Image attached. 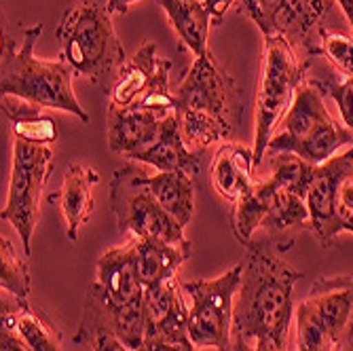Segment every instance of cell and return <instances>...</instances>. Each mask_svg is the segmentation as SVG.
I'll return each mask as SVG.
<instances>
[{"label": "cell", "instance_id": "obj_1", "mask_svg": "<svg viewBox=\"0 0 353 351\" xmlns=\"http://www.w3.org/2000/svg\"><path fill=\"white\" fill-rule=\"evenodd\" d=\"M303 273L279 259V252L259 239L248 245L233 307V337L259 351H288L294 313V285Z\"/></svg>", "mask_w": 353, "mask_h": 351}, {"label": "cell", "instance_id": "obj_2", "mask_svg": "<svg viewBox=\"0 0 353 351\" xmlns=\"http://www.w3.org/2000/svg\"><path fill=\"white\" fill-rule=\"evenodd\" d=\"M55 37L61 43V59L74 74L110 91L127 61L112 26L110 0H77L63 11Z\"/></svg>", "mask_w": 353, "mask_h": 351}, {"label": "cell", "instance_id": "obj_3", "mask_svg": "<svg viewBox=\"0 0 353 351\" xmlns=\"http://www.w3.org/2000/svg\"><path fill=\"white\" fill-rule=\"evenodd\" d=\"M43 34V23L21 30V45L13 37L3 34V61H0V91L19 95L43 108H55L89 123V114L81 106L72 89V68L61 57L41 59L34 45Z\"/></svg>", "mask_w": 353, "mask_h": 351}, {"label": "cell", "instance_id": "obj_4", "mask_svg": "<svg viewBox=\"0 0 353 351\" xmlns=\"http://www.w3.org/2000/svg\"><path fill=\"white\" fill-rule=\"evenodd\" d=\"M324 98L315 81L303 83L279 123L281 132L271 138L267 154L292 152L311 166H322L339 148L353 144V132L328 112Z\"/></svg>", "mask_w": 353, "mask_h": 351}, {"label": "cell", "instance_id": "obj_5", "mask_svg": "<svg viewBox=\"0 0 353 351\" xmlns=\"http://www.w3.org/2000/svg\"><path fill=\"white\" fill-rule=\"evenodd\" d=\"M296 351H349L353 347V275L317 277L294 309Z\"/></svg>", "mask_w": 353, "mask_h": 351}, {"label": "cell", "instance_id": "obj_6", "mask_svg": "<svg viewBox=\"0 0 353 351\" xmlns=\"http://www.w3.org/2000/svg\"><path fill=\"white\" fill-rule=\"evenodd\" d=\"M309 66L311 61L301 57L283 37H265L263 77L259 98H256V136L252 148L256 168L263 163L269 142L285 112L290 110Z\"/></svg>", "mask_w": 353, "mask_h": 351}, {"label": "cell", "instance_id": "obj_7", "mask_svg": "<svg viewBox=\"0 0 353 351\" xmlns=\"http://www.w3.org/2000/svg\"><path fill=\"white\" fill-rule=\"evenodd\" d=\"M144 176V170L127 163L117 170L110 180V210L117 218L119 231L132 233L134 239H154L192 250L184 235V227L159 205Z\"/></svg>", "mask_w": 353, "mask_h": 351}, {"label": "cell", "instance_id": "obj_8", "mask_svg": "<svg viewBox=\"0 0 353 351\" xmlns=\"http://www.w3.org/2000/svg\"><path fill=\"white\" fill-rule=\"evenodd\" d=\"M305 201L311 233L322 248L341 233H353V146L315 168Z\"/></svg>", "mask_w": 353, "mask_h": 351}, {"label": "cell", "instance_id": "obj_9", "mask_svg": "<svg viewBox=\"0 0 353 351\" xmlns=\"http://www.w3.org/2000/svg\"><path fill=\"white\" fill-rule=\"evenodd\" d=\"M53 166L55 159L49 146L30 144L15 138L9 197L0 218H3V222H11L15 227L28 257L32 254V235H34V229L39 225L41 199Z\"/></svg>", "mask_w": 353, "mask_h": 351}, {"label": "cell", "instance_id": "obj_10", "mask_svg": "<svg viewBox=\"0 0 353 351\" xmlns=\"http://www.w3.org/2000/svg\"><path fill=\"white\" fill-rule=\"evenodd\" d=\"M241 281V265H235L216 279H192L182 283L190 299L188 339L201 347L231 351L233 347V307Z\"/></svg>", "mask_w": 353, "mask_h": 351}, {"label": "cell", "instance_id": "obj_11", "mask_svg": "<svg viewBox=\"0 0 353 351\" xmlns=\"http://www.w3.org/2000/svg\"><path fill=\"white\" fill-rule=\"evenodd\" d=\"M237 95L239 89L233 77L220 66L214 53L208 49L203 55L195 57L190 70L174 91L176 114L186 110H201L235 127L239 121Z\"/></svg>", "mask_w": 353, "mask_h": 351}, {"label": "cell", "instance_id": "obj_12", "mask_svg": "<svg viewBox=\"0 0 353 351\" xmlns=\"http://www.w3.org/2000/svg\"><path fill=\"white\" fill-rule=\"evenodd\" d=\"M110 332L130 349L138 351L146 339V315H144V299L138 305L117 307L110 303L106 292L98 281L87 288L81 322L74 334V345H87L95 334Z\"/></svg>", "mask_w": 353, "mask_h": 351}, {"label": "cell", "instance_id": "obj_13", "mask_svg": "<svg viewBox=\"0 0 353 351\" xmlns=\"http://www.w3.org/2000/svg\"><path fill=\"white\" fill-rule=\"evenodd\" d=\"M186 292L178 277L144 290L146 337L157 339H188V305Z\"/></svg>", "mask_w": 353, "mask_h": 351}, {"label": "cell", "instance_id": "obj_14", "mask_svg": "<svg viewBox=\"0 0 353 351\" xmlns=\"http://www.w3.org/2000/svg\"><path fill=\"white\" fill-rule=\"evenodd\" d=\"M330 9V0H281L275 15L273 34L283 37L301 57L313 59L319 55L322 19Z\"/></svg>", "mask_w": 353, "mask_h": 351}, {"label": "cell", "instance_id": "obj_15", "mask_svg": "<svg viewBox=\"0 0 353 351\" xmlns=\"http://www.w3.org/2000/svg\"><path fill=\"white\" fill-rule=\"evenodd\" d=\"M3 328L13 332L28 351H61V330L28 299L3 292Z\"/></svg>", "mask_w": 353, "mask_h": 351}, {"label": "cell", "instance_id": "obj_16", "mask_svg": "<svg viewBox=\"0 0 353 351\" xmlns=\"http://www.w3.org/2000/svg\"><path fill=\"white\" fill-rule=\"evenodd\" d=\"M100 182V176L93 168L72 163L63 172L61 188L49 197V203L57 205L66 225V235L70 241L79 239L81 229L89 222L93 214V188Z\"/></svg>", "mask_w": 353, "mask_h": 351}, {"label": "cell", "instance_id": "obj_17", "mask_svg": "<svg viewBox=\"0 0 353 351\" xmlns=\"http://www.w3.org/2000/svg\"><path fill=\"white\" fill-rule=\"evenodd\" d=\"M98 281L102 290L117 307L138 305L144 299V285L136 269V250L134 241L123 248L106 250L98 261Z\"/></svg>", "mask_w": 353, "mask_h": 351}, {"label": "cell", "instance_id": "obj_18", "mask_svg": "<svg viewBox=\"0 0 353 351\" xmlns=\"http://www.w3.org/2000/svg\"><path fill=\"white\" fill-rule=\"evenodd\" d=\"M163 121L165 119H159L157 114L142 108H108L106 140L110 150L127 159L136 157L159 138Z\"/></svg>", "mask_w": 353, "mask_h": 351}, {"label": "cell", "instance_id": "obj_19", "mask_svg": "<svg viewBox=\"0 0 353 351\" xmlns=\"http://www.w3.org/2000/svg\"><path fill=\"white\" fill-rule=\"evenodd\" d=\"M261 229L265 231L261 239L267 241L271 248H275L279 254L294 248L296 237L305 229L311 231V218L305 197L277 186Z\"/></svg>", "mask_w": 353, "mask_h": 351}, {"label": "cell", "instance_id": "obj_20", "mask_svg": "<svg viewBox=\"0 0 353 351\" xmlns=\"http://www.w3.org/2000/svg\"><path fill=\"white\" fill-rule=\"evenodd\" d=\"M132 161L152 166L157 172H184L188 176H197L201 168L199 154L186 148L176 112L163 121L159 138L146 150L132 157Z\"/></svg>", "mask_w": 353, "mask_h": 351}, {"label": "cell", "instance_id": "obj_21", "mask_svg": "<svg viewBox=\"0 0 353 351\" xmlns=\"http://www.w3.org/2000/svg\"><path fill=\"white\" fill-rule=\"evenodd\" d=\"M254 166V150L241 144L227 142L218 148L212 161V184L216 193L231 203L239 201L254 188L256 180L252 178Z\"/></svg>", "mask_w": 353, "mask_h": 351}, {"label": "cell", "instance_id": "obj_22", "mask_svg": "<svg viewBox=\"0 0 353 351\" xmlns=\"http://www.w3.org/2000/svg\"><path fill=\"white\" fill-rule=\"evenodd\" d=\"M163 57L157 55V47L152 41H146L132 59L125 61L114 85L110 87V108L127 110L138 106V102L146 95L152 85L159 68H161Z\"/></svg>", "mask_w": 353, "mask_h": 351}, {"label": "cell", "instance_id": "obj_23", "mask_svg": "<svg viewBox=\"0 0 353 351\" xmlns=\"http://www.w3.org/2000/svg\"><path fill=\"white\" fill-rule=\"evenodd\" d=\"M136 250V269L138 277L144 288L163 283L172 277H176L178 269L184 261L190 259L192 250L180 248L165 241L154 239H132Z\"/></svg>", "mask_w": 353, "mask_h": 351}, {"label": "cell", "instance_id": "obj_24", "mask_svg": "<svg viewBox=\"0 0 353 351\" xmlns=\"http://www.w3.org/2000/svg\"><path fill=\"white\" fill-rule=\"evenodd\" d=\"M159 5L165 11L180 41L195 53V57L210 49L208 37L212 15L205 9L203 0H159Z\"/></svg>", "mask_w": 353, "mask_h": 351}, {"label": "cell", "instance_id": "obj_25", "mask_svg": "<svg viewBox=\"0 0 353 351\" xmlns=\"http://www.w3.org/2000/svg\"><path fill=\"white\" fill-rule=\"evenodd\" d=\"M144 182L152 197L159 201L168 214H172L180 225H186L192 218L195 210V184L192 176L184 172H159L154 176H144Z\"/></svg>", "mask_w": 353, "mask_h": 351}, {"label": "cell", "instance_id": "obj_26", "mask_svg": "<svg viewBox=\"0 0 353 351\" xmlns=\"http://www.w3.org/2000/svg\"><path fill=\"white\" fill-rule=\"evenodd\" d=\"M275 190H277V184L271 178H267V180L256 182L248 195H243L239 201L233 203L231 229H233V235L237 237V241L243 243L245 248L252 243L256 231L261 229L263 220L271 208Z\"/></svg>", "mask_w": 353, "mask_h": 351}, {"label": "cell", "instance_id": "obj_27", "mask_svg": "<svg viewBox=\"0 0 353 351\" xmlns=\"http://www.w3.org/2000/svg\"><path fill=\"white\" fill-rule=\"evenodd\" d=\"M176 117L180 121L184 142L201 146V148H205L214 142H220V140H227L235 132V127H231L229 123H224L222 119H218L210 112L186 110V112H178Z\"/></svg>", "mask_w": 353, "mask_h": 351}, {"label": "cell", "instance_id": "obj_28", "mask_svg": "<svg viewBox=\"0 0 353 351\" xmlns=\"http://www.w3.org/2000/svg\"><path fill=\"white\" fill-rule=\"evenodd\" d=\"M271 168H273V172L269 178L279 188L290 190V193L301 195V197H307V190H309V184L313 180L317 166L307 163L305 159H301L299 154L279 152L277 157H273Z\"/></svg>", "mask_w": 353, "mask_h": 351}, {"label": "cell", "instance_id": "obj_29", "mask_svg": "<svg viewBox=\"0 0 353 351\" xmlns=\"http://www.w3.org/2000/svg\"><path fill=\"white\" fill-rule=\"evenodd\" d=\"M0 288L17 299H28L32 288L28 265L17 257L11 239L5 233L0 237Z\"/></svg>", "mask_w": 353, "mask_h": 351}, {"label": "cell", "instance_id": "obj_30", "mask_svg": "<svg viewBox=\"0 0 353 351\" xmlns=\"http://www.w3.org/2000/svg\"><path fill=\"white\" fill-rule=\"evenodd\" d=\"M317 37L319 55H324L341 74L353 77V30L351 34H341V32H330L322 26Z\"/></svg>", "mask_w": 353, "mask_h": 351}, {"label": "cell", "instance_id": "obj_31", "mask_svg": "<svg viewBox=\"0 0 353 351\" xmlns=\"http://www.w3.org/2000/svg\"><path fill=\"white\" fill-rule=\"evenodd\" d=\"M13 136L17 140L30 142V144H39V146H49L51 142L57 140V125L53 119L41 114L34 119H28V121H19L13 123Z\"/></svg>", "mask_w": 353, "mask_h": 351}, {"label": "cell", "instance_id": "obj_32", "mask_svg": "<svg viewBox=\"0 0 353 351\" xmlns=\"http://www.w3.org/2000/svg\"><path fill=\"white\" fill-rule=\"evenodd\" d=\"M279 5L281 0H239L237 13L259 26L263 37H273V23Z\"/></svg>", "mask_w": 353, "mask_h": 351}, {"label": "cell", "instance_id": "obj_33", "mask_svg": "<svg viewBox=\"0 0 353 351\" xmlns=\"http://www.w3.org/2000/svg\"><path fill=\"white\" fill-rule=\"evenodd\" d=\"M315 83L324 91V95H328V98L336 102L345 127H349L353 132V77H347L343 83L336 81H315Z\"/></svg>", "mask_w": 353, "mask_h": 351}, {"label": "cell", "instance_id": "obj_34", "mask_svg": "<svg viewBox=\"0 0 353 351\" xmlns=\"http://www.w3.org/2000/svg\"><path fill=\"white\" fill-rule=\"evenodd\" d=\"M3 112L5 117L13 123L19 121H28V119H34L43 114V106L34 104V102H28L19 95H11V93H3Z\"/></svg>", "mask_w": 353, "mask_h": 351}, {"label": "cell", "instance_id": "obj_35", "mask_svg": "<svg viewBox=\"0 0 353 351\" xmlns=\"http://www.w3.org/2000/svg\"><path fill=\"white\" fill-rule=\"evenodd\" d=\"M199 347L190 339H157V337H146L142 347L138 351H197Z\"/></svg>", "mask_w": 353, "mask_h": 351}, {"label": "cell", "instance_id": "obj_36", "mask_svg": "<svg viewBox=\"0 0 353 351\" xmlns=\"http://www.w3.org/2000/svg\"><path fill=\"white\" fill-rule=\"evenodd\" d=\"M87 347H91V351H134L130 349L125 343H121L114 334L110 332H100V334H95Z\"/></svg>", "mask_w": 353, "mask_h": 351}, {"label": "cell", "instance_id": "obj_37", "mask_svg": "<svg viewBox=\"0 0 353 351\" xmlns=\"http://www.w3.org/2000/svg\"><path fill=\"white\" fill-rule=\"evenodd\" d=\"M203 3H205V9L210 11L212 19L218 23L222 19V15L229 11V7H233L235 0H203Z\"/></svg>", "mask_w": 353, "mask_h": 351}, {"label": "cell", "instance_id": "obj_38", "mask_svg": "<svg viewBox=\"0 0 353 351\" xmlns=\"http://www.w3.org/2000/svg\"><path fill=\"white\" fill-rule=\"evenodd\" d=\"M0 351H28V349L13 332L3 328V334H0Z\"/></svg>", "mask_w": 353, "mask_h": 351}, {"label": "cell", "instance_id": "obj_39", "mask_svg": "<svg viewBox=\"0 0 353 351\" xmlns=\"http://www.w3.org/2000/svg\"><path fill=\"white\" fill-rule=\"evenodd\" d=\"M231 351H259V349H256L252 343H248L245 339H241V337H233V347H231Z\"/></svg>", "mask_w": 353, "mask_h": 351}, {"label": "cell", "instance_id": "obj_40", "mask_svg": "<svg viewBox=\"0 0 353 351\" xmlns=\"http://www.w3.org/2000/svg\"><path fill=\"white\" fill-rule=\"evenodd\" d=\"M132 3H138V0H110V9L112 13H127Z\"/></svg>", "mask_w": 353, "mask_h": 351}, {"label": "cell", "instance_id": "obj_41", "mask_svg": "<svg viewBox=\"0 0 353 351\" xmlns=\"http://www.w3.org/2000/svg\"><path fill=\"white\" fill-rule=\"evenodd\" d=\"M336 3L341 5V9H343V13L347 17L349 26L353 28V0H336Z\"/></svg>", "mask_w": 353, "mask_h": 351}]
</instances>
